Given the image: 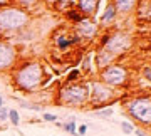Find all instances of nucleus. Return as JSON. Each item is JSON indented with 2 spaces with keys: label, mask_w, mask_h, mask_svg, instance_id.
<instances>
[{
  "label": "nucleus",
  "mask_w": 151,
  "mask_h": 136,
  "mask_svg": "<svg viewBox=\"0 0 151 136\" xmlns=\"http://www.w3.org/2000/svg\"><path fill=\"white\" fill-rule=\"evenodd\" d=\"M44 77H45L44 65L35 59L22 60L12 69V82L22 93H34L42 89Z\"/></svg>",
  "instance_id": "f257e3e1"
},
{
  "label": "nucleus",
  "mask_w": 151,
  "mask_h": 136,
  "mask_svg": "<svg viewBox=\"0 0 151 136\" xmlns=\"http://www.w3.org/2000/svg\"><path fill=\"white\" fill-rule=\"evenodd\" d=\"M30 17L27 10L19 5L0 7V37L5 39L20 34L29 25Z\"/></svg>",
  "instance_id": "f03ea898"
},
{
  "label": "nucleus",
  "mask_w": 151,
  "mask_h": 136,
  "mask_svg": "<svg viewBox=\"0 0 151 136\" xmlns=\"http://www.w3.org/2000/svg\"><path fill=\"white\" fill-rule=\"evenodd\" d=\"M89 94H91V89H89L87 82H82V81L65 82L57 91V101L62 106L81 108V106L89 103Z\"/></svg>",
  "instance_id": "7ed1b4c3"
},
{
  "label": "nucleus",
  "mask_w": 151,
  "mask_h": 136,
  "mask_svg": "<svg viewBox=\"0 0 151 136\" xmlns=\"http://www.w3.org/2000/svg\"><path fill=\"white\" fill-rule=\"evenodd\" d=\"M126 113L131 119L145 126H151V96H136L126 104Z\"/></svg>",
  "instance_id": "20e7f679"
},
{
  "label": "nucleus",
  "mask_w": 151,
  "mask_h": 136,
  "mask_svg": "<svg viewBox=\"0 0 151 136\" xmlns=\"http://www.w3.org/2000/svg\"><path fill=\"white\" fill-rule=\"evenodd\" d=\"M89 89H91L89 103L92 104V108L94 109L106 108L108 104H113L114 101H118V98H116V89H113V87L103 84L101 81L89 82Z\"/></svg>",
  "instance_id": "39448f33"
},
{
  "label": "nucleus",
  "mask_w": 151,
  "mask_h": 136,
  "mask_svg": "<svg viewBox=\"0 0 151 136\" xmlns=\"http://www.w3.org/2000/svg\"><path fill=\"white\" fill-rule=\"evenodd\" d=\"M128 79H129L128 69L119 64H111L99 71V81L103 82V84H106V86L113 87V89L126 86Z\"/></svg>",
  "instance_id": "423d86ee"
},
{
  "label": "nucleus",
  "mask_w": 151,
  "mask_h": 136,
  "mask_svg": "<svg viewBox=\"0 0 151 136\" xmlns=\"http://www.w3.org/2000/svg\"><path fill=\"white\" fill-rule=\"evenodd\" d=\"M131 45H133V37L128 32L118 30V32H114V34H109L108 42L103 45V49L111 52L114 57H119V55L126 54L131 49Z\"/></svg>",
  "instance_id": "0eeeda50"
},
{
  "label": "nucleus",
  "mask_w": 151,
  "mask_h": 136,
  "mask_svg": "<svg viewBox=\"0 0 151 136\" xmlns=\"http://www.w3.org/2000/svg\"><path fill=\"white\" fill-rule=\"evenodd\" d=\"M17 59L15 45L7 39H0V72L12 71L17 64Z\"/></svg>",
  "instance_id": "6e6552de"
},
{
  "label": "nucleus",
  "mask_w": 151,
  "mask_h": 136,
  "mask_svg": "<svg viewBox=\"0 0 151 136\" xmlns=\"http://www.w3.org/2000/svg\"><path fill=\"white\" fill-rule=\"evenodd\" d=\"M74 34L77 37L81 39H86V40H91L97 35V25L92 22V19L89 17H84L79 24H76L74 25Z\"/></svg>",
  "instance_id": "1a4fd4ad"
},
{
  "label": "nucleus",
  "mask_w": 151,
  "mask_h": 136,
  "mask_svg": "<svg viewBox=\"0 0 151 136\" xmlns=\"http://www.w3.org/2000/svg\"><path fill=\"white\" fill-rule=\"evenodd\" d=\"M77 42H81V39L76 34H67V32H57L54 35V45L60 50H65L69 47H74Z\"/></svg>",
  "instance_id": "9d476101"
},
{
  "label": "nucleus",
  "mask_w": 151,
  "mask_h": 136,
  "mask_svg": "<svg viewBox=\"0 0 151 136\" xmlns=\"http://www.w3.org/2000/svg\"><path fill=\"white\" fill-rule=\"evenodd\" d=\"M99 7V0H76V9L84 17H94Z\"/></svg>",
  "instance_id": "9b49d317"
},
{
  "label": "nucleus",
  "mask_w": 151,
  "mask_h": 136,
  "mask_svg": "<svg viewBox=\"0 0 151 136\" xmlns=\"http://www.w3.org/2000/svg\"><path fill=\"white\" fill-rule=\"evenodd\" d=\"M114 59H116V57H114L111 52H108L106 49H103V47L96 52V64H97L99 69H104V67L114 64Z\"/></svg>",
  "instance_id": "f8f14e48"
},
{
  "label": "nucleus",
  "mask_w": 151,
  "mask_h": 136,
  "mask_svg": "<svg viewBox=\"0 0 151 136\" xmlns=\"http://www.w3.org/2000/svg\"><path fill=\"white\" fill-rule=\"evenodd\" d=\"M119 14H129L136 9L138 0H111Z\"/></svg>",
  "instance_id": "ddd939ff"
},
{
  "label": "nucleus",
  "mask_w": 151,
  "mask_h": 136,
  "mask_svg": "<svg viewBox=\"0 0 151 136\" xmlns=\"http://www.w3.org/2000/svg\"><path fill=\"white\" fill-rule=\"evenodd\" d=\"M116 15H118V10H116V7H114L113 2H109L106 9H104L103 15H101V24L103 25H109V24H113L116 20Z\"/></svg>",
  "instance_id": "4468645a"
},
{
  "label": "nucleus",
  "mask_w": 151,
  "mask_h": 136,
  "mask_svg": "<svg viewBox=\"0 0 151 136\" xmlns=\"http://www.w3.org/2000/svg\"><path fill=\"white\" fill-rule=\"evenodd\" d=\"M64 15H65V19H67L70 24H74V25H76V24H79V22L84 19V15H82L77 9H74V7H72V9H69V10H65Z\"/></svg>",
  "instance_id": "2eb2a0df"
},
{
  "label": "nucleus",
  "mask_w": 151,
  "mask_h": 136,
  "mask_svg": "<svg viewBox=\"0 0 151 136\" xmlns=\"http://www.w3.org/2000/svg\"><path fill=\"white\" fill-rule=\"evenodd\" d=\"M55 126H59V128H62V130L65 131V133H69V135H77V124H76V121L74 119H70L67 121V123H62V124H55Z\"/></svg>",
  "instance_id": "dca6fc26"
},
{
  "label": "nucleus",
  "mask_w": 151,
  "mask_h": 136,
  "mask_svg": "<svg viewBox=\"0 0 151 136\" xmlns=\"http://www.w3.org/2000/svg\"><path fill=\"white\" fill-rule=\"evenodd\" d=\"M91 60H92V55H91V54H86V55H84V59H82L81 72H84V74H92V65H91Z\"/></svg>",
  "instance_id": "f3484780"
},
{
  "label": "nucleus",
  "mask_w": 151,
  "mask_h": 136,
  "mask_svg": "<svg viewBox=\"0 0 151 136\" xmlns=\"http://www.w3.org/2000/svg\"><path fill=\"white\" fill-rule=\"evenodd\" d=\"M113 113H114V109L111 108V106H106V108L97 109L96 113H94V116H96V118H111Z\"/></svg>",
  "instance_id": "a211bd4d"
},
{
  "label": "nucleus",
  "mask_w": 151,
  "mask_h": 136,
  "mask_svg": "<svg viewBox=\"0 0 151 136\" xmlns=\"http://www.w3.org/2000/svg\"><path fill=\"white\" fill-rule=\"evenodd\" d=\"M9 121L12 126H19L20 124V114L17 109H9Z\"/></svg>",
  "instance_id": "6ab92c4d"
},
{
  "label": "nucleus",
  "mask_w": 151,
  "mask_h": 136,
  "mask_svg": "<svg viewBox=\"0 0 151 136\" xmlns=\"http://www.w3.org/2000/svg\"><path fill=\"white\" fill-rule=\"evenodd\" d=\"M17 101V103L20 104V108H25V109H35V111H40L42 109V106L40 104H35V103H27V101H22V99L19 98H14Z\"/></svg>",
  "instance_id": "aec40b11"
},
{
  "label": "nucleus",
  "mask_w": 151,
  "mask_h": 136,
  "mask_svg": "<svg viewBox=\"0 0 151 136\" xmlns=\"http://www.w3.org/2000/svg\"><path fill=\"white\" fill-rule=\"evenodd\" d=\"M81 69H72V71H69V74L65 76V82H76L79 81V77H81Z\"/></svg>",
  "instance_id": "412c9836"
},
{
  "label": "nucleus",
  "mask_w": 151,
  "mask_h": 136,
  "mask_svg": "<svg viewBox=\"0 0 151 136\" xmlns=\"http://www.w3.org/2000/svg\"><path fill=\"white\" fill-rule=\"evenodd\" d=\"M121 131L124 135H131V133H134V124L131 121H121Z\"/></svg>",
  "instance_id": "4be33fe9"
},
{
  "label": "nucleus",
  "mask_w": 151,
  "mask_h": 136,
  "mask_svg": "<svg viewBox=\"0 0 151 136\" xmlns=\"http://www.w3.org/2000/svg\"><path fill=\"white\" fill-rule=\"evenodd\" d=\"M19 4V7H22V9H27V7H32L37 4V0H12V4Z\"/></svg>",
  "instance_id": "5701e85b"
},
{
  "label": "nucleus",
  "mask_w": 151,
  "mask_h": 136,
  "mask_svg": "<svg viewBox=\"0 0 151 136\" xmlns=\"http://www.w3.org/2000/svg\"><path fill=\"white\" fill-rule=\"evenodd\" d=\"M7 119H9V108L2 106L0 108V123H5Z\"/></svg>",
  "instance_id": "b1692460"
},
{
  "label": "nucleus",
  "mask_w": 151,
  "mask_h": 136,
  "mask_svg": "<svg viewBox=\"0 0 151 136\" xmlns=\"http://www.w3.org/2000/svg\"><path fill=\"white\" fill-rule=\"evenodd\" d=\"M42 119H44V121H49V123H54V121H57V116H55V114H50V113H44V114H42Z\"/></svg>",
  "instance_id": "393cba45"
},
{
  "label": "nucleus",
  "mask_w": 151,
  "mask_h": 136,
  "mask_svg": "<svg viewBox=\"0 0 151 136\" xmlns=\"http://www.w3.org/2000/svg\"><path fill=\"white\" fill-rule=\"evenodd\" d=\"M86 133H87V124H79V128H77V135L84 136Z\"/></svg>",
  "instance_id": "a878e982"
},
{
  "label": "nucleus",
  "mask_w": 151,
  "mask_h": 136,
  "mask_svg": "<svg viewBox=\"0 0 151 136\" xmlns=\"http://www.w3.org/2000/svg\"><path fill=\"white\" fill-rule=\"evenodd\" d=\"M143 77H145L146 81L151 82V69L150 67H145V69H143Z\"/></svg>",
  "instance_id": "bb28decb"
},
{
  "label": "nucleus",
  "mask_w": 151,
  "mask_h": 136,
  "mask_svg": "<svg viewBox=\"0 0 151 136\" xmlns=\"http://www.w3.org/2000/svg\"><path fill=\"white\" fill-rule=\"evenodd\" d=\"M134 135H136V136H148V135L145 133V131L139 130V128H134Z\"/></svg>",
  "instance_id": "cd10ccee"
},
{
  "label": "nucleus",
  "mask_w": 151,
  "mask_h": 136,
  "mask_svg": "<svg viewBox=\"0 0 151 136\" xmlns=\"http://www.w3.org/2000/svg\"><path fill=\"white\" fill-rule=\"evenodd\" d=\"M5 5H12V0H0V7H5Z\"/></svg>",
  "instance_id": "c85d7f7f"
},
{
  "label": "nucleus",
  "mask_w": 151,
  "mask_h": 136,
  "mask_svg": "<svg viewBox=\"0 0 151 136\" xmlns=\"http://www.w3.org/2000/svg\"><path fill=\"white\" fill-rule=\"evenodd\" d=\"M4 106V96H0V108Z\"/></svg>",
  "instance_id": "c756f323"
}]
</instances>
